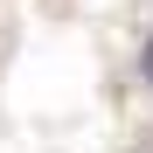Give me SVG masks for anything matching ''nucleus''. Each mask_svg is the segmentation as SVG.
Listing matches in <instances>:
<instances>
[{
	"label": "nucleus",
	"instance_id": "obj_1",
	"mask_svg": "<svg viewBox=\"0 0 153 153\" xmlns=\"http://www.w3.org/2000/svg\"><path fill=\"white\" fill-rule=\"evenodd\" d=\"M132 76H139V91L153 97V28H146V42H139V56H132Z\"/></svg>",
	"mask_w": 153,
	"mask_h": 153
}]
</instances>
